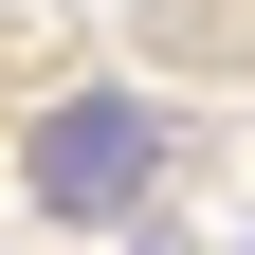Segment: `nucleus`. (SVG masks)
Here are the masks:
<instances>
[{
  "label": "nucleus",
  "mask_w": 255,
  "mask_h": 255,
  "mask_svg": "<svg viewBox=\"0 0 255 255\" xmlns=\"http://www.w3.org/2000/svg\"><path fill=\"white\" fill-rule=\"evenodd\" d=\"M146 164H164V128L128 110V91H73V110L37 128V201H55V219H128Z\"/></svg>",
  "instance_id": "obj_1"
}]
</instances>
